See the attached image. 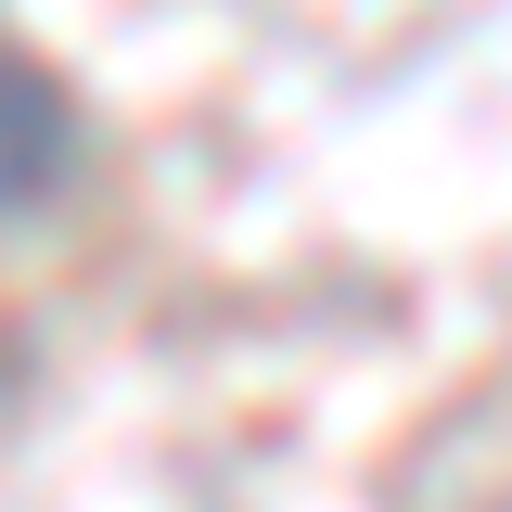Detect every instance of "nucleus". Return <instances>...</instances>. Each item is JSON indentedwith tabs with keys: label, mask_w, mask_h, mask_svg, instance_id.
Here are the masks:
<instances>
[{
	"label": "nucleus",
	"mask_w": 512,
	"mask_h": 512,
	"mask_svg": "<svg viewBox=\"0 0 512 512\" xmlns=\"http://www.w3.org/2000/svg\"><path fill=\"white\" fill-rule=\"evenodd\" d=\"M64 141H77V116H64L52 64L26 52V64H13V218H39V205L64 192Z\"/></svg>",
	"instance_id": "obj_1"
}]
</instances>
